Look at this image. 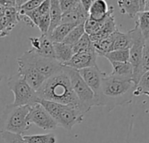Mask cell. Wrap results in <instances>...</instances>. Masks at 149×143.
<instances>
[{"mask_svg": "<svg viewBox=\"0 0 149 143\" xmlns=\"http://www.w3.org/2000/svg\"><path fill=\"white\" fill-rule=\"evenodd\" d=\"M49 26H50V17H49V13H47L40 18L37 27L40 29L41 34H47Z\"/></svg>", "mask_w": 149, "mask_h": 143, "instance_id": "cell-33", "label": "cell"}, {"mask_svg": "<svg viewBox=\"0 0 149 143\" xmlns=\"http://www.w3.org/2000/svg\"><path fill=\"white\" fill-rule=\"evenodd\" d=\"M49 17H50V26L47 35L50 34L51 32L58 26L61 22L62 12L61 11L59 1L58 0H50V11H49Z\"/></svg>", "mask_w": 149, "mask_h": 143, "instance_id": "cell-21", "label": "cell"}, {"mask_svg": "<svg viewBox=\"0 0 149 143\" xmlns=\"http://www.w3.org/2000/svg\"><path fill=\"white\" fill-rule=\"evenodd\" d=\"M146 0H118V6L120 13L134 19L139 12H144Z\"/></svg>", "mask_w": 149, "mask_h": 143, "instance_id": "cell-16", "label": "cell"}, {"mask_svg": "<svg viewBox=\"0 0 149 143\" xmlns=\"http://www.w3.org/2000/svg\"><path fill=\"white\" fill-rule=\"evenodd\" d=\"M73 51L74 53H78V52H87L94 49L93 43L91 42L90 36L87 33H84L81 38L74 44L73 46Z\"/></svg>", "mask_w": 149, "mask_h": 143, "instance_id": "cell-27", "label": "cell"}, {"mask_svg": "<svg viewBox=\"0 0 149 143\" xmlns=\"http://www.w3.org/2000/svg\"><path fill=\"white\" fill-rule=\"evenodd\" d=\"M141 94H146L149 96V71L141 76L134 91V96Z\"/></svg>", "mask_w": 149, "mask_h": 143, "instance_id": "cell-29", "label": "cell"}, {"mask_svg": "<svg viewBox=\"0 0 149 143\" xmlns=\"http://www.w3.org/2000/svg\"><path fill=\"white\" fill-rule=\"evenodd\" d=\"M144 12H149V0H146V1H145Z\"/></svg>", "mask_w": 149, "mask_h": 143, "instance_id": "cell-36", "label": "cell"}, {"mask_svg": "<svg viewBox=\"0 0 149 143\" xmlns=\"http://www.w3.org/2000/svg\"><path fill=\"white\" fill-rule=\"evenodd\" d=\"M84 33H85V31H84V24L78 25H77L76 27H74V28L69 32V33H68V34L67 35V37L64 38V40H63L62 43L73 46L74 44H76V43L81 38V37H82Z\"/></svg>", "mask_w": 149, "mask_h": 143, "instance_id": "cell-24", "label": "cell"}, {"mask_svg": "<svg viewBox=\"0 0 149 143\" xmlns=\"http://www.w3.org/2000/svg\"><path fill=\"white\" fill-rule=\"evenodd\" d=\"M135 89L136 85L132 80L120 79L105 74L96 95V106L104 107L110 112L118 106L129 104L132 100Z\"/></svg>", "mask_w": 149, "mask_h": 143, "instance_id": "cell-1", "label": "cell"}, {"mask_svg": "<svg viewBox=\"0 0 149 143\" xmlns=\"http://www.w3.org/2000/svg\"><path fill=\"white\" fill-rule=\"evenodd\" d=\"M36 93L40 99L78 108L77 99L63 66L61 70L47 79Z\"/></svg>", "mask_w": 149, "mask_h": 143, "instance_id": "cell-2", "label": "cell"}, {"mask_svg": "<svg viewBox=\"0 0 149 143\" xmlns=\"http://www.w3.org/2000/svg\"><path fill=\"white\" fill-rule=\"evenodd\" d=\"M17 61L19 65L33 67L34 69L39 71L40 74H42L47 79L61 70L63 66L55 58H44L31 50L24 52L22 56L18 58Z\"/></svg>", "mask_w": 149, "mask_h": 143, "instance_id": "cell-7", "label": "cell"}, {"mask_svg": "<svg viewBox=\"0 0 149 143\" xmlns=\"http://www.w3.org/2000/svg\"><path fill=\"white\" fill-rule=\"evenodd\" d=\"M116 31H118V27L115 22V18L113 14H111L105 19V20L104 21L100 28L97 30V32L90 35V38L91 42L94 43V42H97L98 40H101L104 38L111 36Z\"/></svg>", "mask_w": 149, "mask_h": 143, "instance_id": "cell-17", "label": "cell"}, {"mask_svg": "<svg viewBox=\"0 0 149 143\" xmlns=\"http://www.w3.org/2000/svg\"><path fill=\"white\" fill-rule=\"evenodd\" d=\"M24 140L27 143H56L57 140L54 133L46 134H34V135H25Z\"/></svg>", "mask_w": 149, "mask_h": 143, "instance_id": "cell-26", "label": "cell"}, {"mask_svg": "<svg viewBox=\"0 0 149 143\" xmlns=\"http://www.w3.org/2000/svg\"><path fill=\"white\" fill-rule=\"evenodd\" d=\"M97 55L95 52V49H92L87 52L74 53V56L71 58V59L66 64H64L63 65L79 71L84 68L97 65Z\"/></svg>", "mask_w": 149, "mask_h": 143, "instance_id": "cell-11", "label": "cell"}, {"mask_svg": "<svg viewBox=\"0 0 149 143\" xmlns=\"http://www.w3.org/2000/svg\"><path fill=\"white\" fill-rule=\"evenodd\" d=\"M89 18V13L83 8L80 1H77L74 5L68 12L62 14L61 24H74V25H82Z\"/></svg>", "mask_w": 149, "mask_h": 143, "instance_id": "cell-14", "label": "cell"}, {"mask_svg": "<svg viewBox=\"0 0 149 143\" xmlns=\"http://www.w3.org/2000/svg\"><path fill=\"white\" fill-rule=\"evenodd\" d=\"M2 79H3V74L0 73V83H1V81H2Z\"/></svg>", "mask_w": 149, "mask_h": 143, "instance_id": "cell-38", "label": "cell"}, {"mask_svg": "<svg viewBox=\"0 0 149 143\" xmlns=\"http://www.w3.org/2000/svg\"><path fill=\"white\" fill-rule=\"evenodd\" d=\"M140 70H141L142 75L149 71V46L146 44H145L143 47V51H142Z\"/></svg>", "mask_w": 149, "mask_h": 143, "instance_id": "cell-32", "label": "cell"}, {"mask_svg": "<svg viewBox=\"0 0 149 143\" xmlns=\"http://www.w3.org/2000/svg\"><path fill=\"white\" fill-rule=\"evenodd\" d=\"M115 32L107 38H104L101 40H98V41L93 43V46H94L95 52H96L97 56L104 57L106 53L113 51V43H114Z\"/></svg>", "mask_w": 149, "mask_h": 143, "instance_id": "cell-23", "label": "cell"}, {"mask_svg": "<svg viewBox=\"0 0 149 143\" xmlns=\"http://www.w3.org/2000/svg\"><path fill=\"white\" fill-rule=\"evenodd\" d=\"M18 74L24 78L26 83L36 92L41 87L47 78L33 67L19 65Z\"/></svg>", "mask_w": 149, "mask_h": 143, "instance_id": "cell-13", "label": "cell"}, {"mask_svg": "<svg viewBox=\"0 0 149 143\" xmlns=\"http://www.w3.org/2000/svg\"><path fill=\"white\" fill-rule=\"evenodd\" d=\"M63 69L69 77L72 89L78 101V108L84 114L96 106V96L81 78L77 70L65 65Z\"/></svg>", "mask_w": 149, "mask_h": 143, "instance_id": "cell-5", "label": "cell"}, {"mask_svg": "<svg viewBox=\"0 0 149 143\" xmlns=\"http://www.w3.org/2000/svg\"><path fill=\"white\" fill-rule=\"evenodd\" d=\"M111 63V62H129V50H114L104 56Z\"/></svg>", "mask_w": 149, "mask_h": 143, "instance_id": "cell-28", "label": "cell"}, {"mask_svg": "<svg viewBox=\"0 0 149 143\" xmlns=\"http://www.w3.org/2000/svg\"><path fill=\"white\" fill-rule=\"evenodd\" d=\"M28 121L30 124H35L43 130H54L58 126L54 120L39 103L31 107L28 114Z\"/></svg>", "mask_w": 149, "mask_h": 143, "instance_id": "cell-9", "label": "cell"}, {"mask_svg": "<svg viewBox=\"0 0 149 143\" xmlns=\"http://www.w3.org/2000/svg\"><path fill=\"white\" fill-rule=\"evenodd\" d=\"M76 26L77 25L74 24H60L47 36L53 43H61L69 32Z\"/></svg>", "mask_w": 149, "mask_h": 143, "instance_id": "cell-20", "label": "cell"}, {"mask_svg": "<svg viewBox=\"0 0 149 143\" xmlns=\"http://www.w3.org/2000/svg\"><path fill=\"white\" fill-rule=\"evenodd\" d=\"M7 85L14 94V101L12 105L16 107H32L38 103L39 97L36 91L33 90L19 74L11 76L8 79Z\"/></svg>", "mask_w": 149, "mask_h": 143, "instance_id": "cell-6", "label": "cell"}, {"mask_svg": "<svg viewBox=\"0 0 149 143\" xmlns=\"http://www.w3.org/2000/svg\"><path fill=\"white\" fill-rule=\"evenodd\" d=\"M113 6H109L104 0H95L89 11V18L95 21H104L109 15L113 14Z\"/></svg>", "mask_w": 149, "mask_h": 143, "instance_id": "cell-15", "label": "cell"}, {"mask_svg": "<svg viewBox=\"0 0 149 143\" xmlns=\"http://www.w3.org/2000/svg\"><path fill=\"white\" fill-rule=\"evenodd\" d=\"M42 2L43 0H28V1H26L25 4L18 9L19 14H23L37 9L41 5Z\"/></svg>", "mask_w": 149, "mask_h": 143, "instance_id": "cell-30", "label": "cell"}, {"mask_svg": "<svg viewBox=\"0 0 149 143\" xmlns=\"http://www.w3.org/2000/svg\"><path fill=\"white\" fill-rule=\"evenodd\" d=\"M112 72L111 75L126 80H132L133 70L130 62H111Z\"/></svg>", "mask_w": 149, "mask_h": 143, "instance_id": "cell-18", "label": "cell"}, {"mask_svg": "<svg viewBox=\"0 0 149 143\" xmlns=\"http://www.w3.org/2000/svg\"><path fill=\"white\" fill-rule=\"evenodd\" d=\"M132 43L129 49V62L132 66L133 70V76H132V81L137 86L139 79L141 78V70H140V65H141V57H142V51L143 47L146 44V40L138 27L137 24H135V26L133 29L130 30Z\"/></svg>", "mask_w": 149, "mask_h": 143, "instance_id": "cell-8", "label": "cell"}, {"mask_svg": "<svg viewBox=\"0 0 149 143\" xmlns=\"http://www.w3.org/2000/svg\"><path fill=\"white\" fill-rule=\"evenodd\" d=\"M136 24L139 28L145 40L149 38V12H142L137 15Z\"/></svg>", "mask_w": 149, "mask_h": 143, "instance_id": "cell-25", "label": "cell"}, {"mask_svg": "<svg viewBox=\"0 0 149 143\" xmlns=\"http://www.w3.org/2000/svg\"><path fill=\"white\" fill-rule=\"evenodd\" d=\"M38 103L46 109L58 126L67 130H72L74 125L82 123L84 119V113L74 107L66 106L40 98Z\"/></svg>", "mask_w": 149, "mask_h": 143, "instance_id": "cell-4", "label": "cell"}, {"mask_svg": "<svg viewBox=\"0 0 149 143\" xmlns=\"http://www.w3.org/2000/svg\"><path fill=\"white\" fill-rule=\"evenodd\" d=\"M146 45H147L149 46V38H148L147 40H146Z\"/></svg>", "mask_w": 149, "mask_h": 143, "instance_id": "cell-39", "label": "cell"}, {"mask_svg": "<svg viewBox=\"0 0 149 143\" xmlns=\"http://www.w3.org/2000/svg\"><path fill=\"white\" fill-rule=\"evenodd\" d=\"M77 1V0H61V1H59V6H60L62 14L68 12L74 5H76Z\"/></svg>", "mask_w": 149, "mask_h": 143, "instance_id": "cell-34", "label": "cell"}, {"mask_svg": "<svg viewBox=\"0 0 149 143\" xmlns=\"http://www.w3.org/2000/svg\"><path fill=\"white\" fill-rule=\"evenodd\" d=\"M1 137L6 143H27L22 135L16 134L9 132L1 133Z\"/></svg>", "mask_w": 149, "mask_h": 143, "instance_id": "cell-31", "label": "cell"}, {"mask_svg": "<svg viewBox=\"0 0 149 143\" xmlns=\"http://www.w3.org/2000/svg\"><path fill=\"white\" fill-rule=\"evenodd\" d=\"M132 43V38L130 31L121 32L118 30L115 32L113 51L114 50H129Z\"/></svg>", "mask_w": 149, "mask_h": 143, "instance_id": "cell-22", "label": "cell"}, {"mask_svg": "<svg viewBox=\"0 0 149 143\" xmlns=\"http://www.w3.org/2000/svg\"><path fill=\"white\" fill-rule=\"evenodd\" d=\"M0 37L1 38H5V33H4V28L2 25V23L0 22Z\"/></svg>", "mask_w": 149, "mask_h": 143, "instance_id": "cell-37", "label": "cell"}, {"mask_svg": "<svg viewBox=\"0 0 149 143\" xmlns=\"http://www.w3.org/2000/svg\"><path fill=\"white\" fill-rule=\"evenodd\" d=\"M80 3H81L83 8L89 13V11H90V9L92 6V3H93V0H81Z\"/></svg>", "mask_w": 149, "mask_h": 143, "instance_id": "cell-35", "label": "cell"}, {"mask_svg": "<svg viewBox=\"0 0 149 143\" xmlns=\"http://www.w3.org/2000/svg\"><path fill=\"white\" fill-rule=\"evenodd\" d=\"M78 73L81 78L84 80L86 85L91 89V91L94 93L96 96L100 89L102 80L106 73L101 71L97 65L79 70Z\"/></svg>", "mask_w": 149, "mask_h": 143, "instance_id": "cell-10", "label": "cell"}, {"mask_svg": "<svg viewBox=\"0 0 149 143\" xmlns=\"http://www.w3.org/2000/svg\"><path fill=\"white\" fill-rule=\"evenodd\" d=\"M33 52L47 58H55L53 42L47 34H41L40 37H31L29 38Z\"/></svg>", "mask_w": 149, "mask_h": 143, "instance_id": "cell-12", "label": "cell"}, {"mask_svg": "<svg viewBox=\"0 0 149 143\" xmlns=\"http://www.w3.org/2000/svg\"><path fill=\"white\" fill-rule=\"evenodd\" d=\"M53 45L54 50L55 59L62 65L67 62H68L74 54L73 51V47L71 45H66L62 42L53 43Z\"/></svg>", "mask_w": 149, "mask_h": 143, "instance_id": "cell-19", "label": "cell"}, {"mask_svg": "<svg viewBox=\"0 0 149 143\" xmlns=\"http://www.w3.org/2000/svg\"><path fill=\"white\" fill-rule=\"evenodd\" d=\"M30 106L16 107L12 104L6 106L0 116V133L9 132L22 134L29 130L31 124L28 121Z\"/></svg>", "mask_w": 149, "mask_h": 143, "instance_id": "cell-3", "label": "cell"}]
</instances>
